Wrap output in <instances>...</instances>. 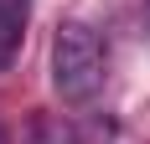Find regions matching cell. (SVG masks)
I'll return each mask as SVG.
<instances>
[{
	"mask_svg": "<svg viewBox=\"0 0 150 144\" xmlns=\"http://www.w3.org/2000/svg\"><path fill=\"white\" fill-rule=\"evenodd\" d=\"M145 26H150V0H145Z\"/></svg>",
	"mask_w": 150,
	"mask_h": 144,
	"instance_id": "3",
	"label": "cell"
},
{
	"mask_svg": "<svg viewBox=\"0 0 150 144\" xmlns=\"http://www.w3.org/2000/svg\"><path fill=\"white\" fill-rule=\"evenodd\" d=\"M52 87L62 103H88L104 87V41L83 21H62L52 36Z\"/></svg>",
	"mask_w": 150,
	"mask_h": 144,
	"instance_id": "1",
	"label": "cell"
},
{
	"mask_svg": "<svg viewBox=\"0 0 150 144\" xmlns=\"http://www.w3.org/2000/svg\"><path fill=\"white\" fill-rule=\"evenodd\" d=\"M21 26H26V0H0V72L21 52Z\"/></svg>",
	"mask_w": 150,
	"mask_h": 144,
	"instance_id": "2",
	"label": "cell"
}]
</instances>
